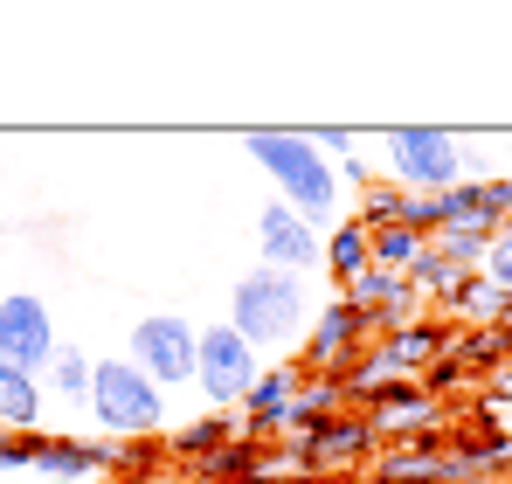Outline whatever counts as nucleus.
I'll return each instance as SVG.
<instances>
[{
	"mask_svg": "<svg viewBox=\"0 0 512 484\" xmlns=\"http://www.w3.org/2000/svg\"><path fill=\"white\" fill-rule=\"evenodd\" d=\"M243 153L284 187V208L305 215L319 236L340 222V173L312 146V132H243Z\"/></svg>",
	"mask_w": 512,
	"mask_h": 484,
	"instance_id": "nucleus-1",
	"label": "nucleus"
},
{
	"mask_svg": "<svg viewBox=\"0 0 512 484\" xmlns=\"http://www.w3.org/2000/svg\"><path fill=\"white\" fill-rule=\"evenodd\" d=\"M229 325L250 339L256 353L305 339V277L270 270V263L250 270V277H236V291H229Z\"/></svg>",
	"mask_w": 512,
	"mask_h": 484,
	"instance_id": "nucleus-2",
	"label": "nucleus"
},
{
	"mask_svg": "<svg viewBox=\"0 0 512 484\" xmlns=\"http://www.w3.org/2000/svg\"><path fill=\"white\" fill-rule=\"evenodd\" d=\"M90 415H97V429H104L111 443H146V436H160V422H167V388L146 381L125 353H118V360H97V367H90Z\"/></svg>",
	"mask_w": 512,
	"mask_h": 484,
	"instance_id": "nucleus-3",
	"label": "nucleus"
},
{
	"mask_svg": "<svg viewBox=\"0 0 512 484\" xmlns=\"http://www.w3.org/2000/svg\"><path fill=\"white\" fill-rule=\"evenodd\" d=\"M381 173L402 187V194H450L471 180L464 166V139L443 132V125H395L381 139Z\"/></svg>",
	"mask_w": 512,
	"mask_h": 484,
	"instance_id": "nucleus-4",
	"label": "nucleus"
},
{
	"mask_svg": "<svg viewBox=\"0 0 512 484\" xmlns=\"http://www.w3.org/2000/svg\"><path fill=\"white\" fill-rule=\"evenodd\" d=\"M125 360H132L146 381H160V388H187V381H194V360H201V325L173 319V312L139 319V325H132Z\"/></svg>",
	"mask_w": 512,
	"mask_h": 484,
	"instance_id": "nucleus-5",
	"label": "nucleus"
},
{
	"mask_svg": "<svg viewBox=\"0 0 512 484\" xmlns=\"http://www.w3.org/2000/svg\"><path fill=\"white\" fill-rule=\"evenodd\" d=\"M256 346L236 332V325H201V360H194V381H201V395L222 408H243V395L256 388Z\"/></svg>",
	"mask_w": 512,
	"mask_h": 484,
	"instance_id": "nucleus-6",
	"label": "nucleus"
},
{
	"mask_svg": "<svg viewBox=\"0 0 512 484\" xmlns=\"http://www.w3.org/2000/svg\"><path fill=\"white\" fill-rule=\"evenodd\" d=\"M367 346H374V319H367L360 305L333 298V305L312 319L305 346H298V374H346V367H353Z\"/></svg>",
	"mask_w": 512,
	"mask_h": 484,
	"instance_id": "nucleus-7",
	"label": "nucleus"
},
{
	"mask_svg": "<svg viewBox=\"0 0 512 484\" xmlns=\"http://www.w3.org/2000/svg\"><path fill=\"white\" fill-rule=\"evenodd\" d=\"M374 422L360 415V408H340V415H326L312 436H298V457H305V471L312 478H360V464L374 457Z\"/></svg>",
	"mask_w": 512,
	"mask_h": 484,
	"instance_id": "nucleus-8",
	"label": "nucleus"
},
{
	"mask_svg": "<svg viewBox=\"0 0 512 484\" xmlns=\"http://www.w3.org/2000/svg\"><path fill=\"white\" fill-rule=\"evenodd\" d=\"M56 319H49V305L35 298V291H7L0 298V360L7 367H21V374H49V360H56Z\"/></svg>",
	"mask_w": 512,
	"mask_h": 484,
	"instance_id": "nucleus-9",
	"label": "nucleus"
},
{
	"mask_svg": "<svg viewBox=\"0 0 512 484\" xmlns=\"http://www.w3.org/2000/svg\"><path fill=\"white\" fill-rule=\"evenodd\" d=\"M360 415L374 422V436H409V443H450V429H443V395H429L423 381H402V388H388L381 402H367Z\"/></svg>",
	"mask_w": 512,
	"mask_h": 484,
	"instance_id": "nucleus-10",
	"label": "nucleus"
},
{
	"mask_svg": "<svg viewBox=\"0 0 512 484\" xmlns=\"http://www.w3.org/2000/svg\"><path fill=\"white\" fill-rule=\"evenodd\" d=\"M319 249H326V236H319L305 215H291L284 201H263V208H256V256H263L270 270L305 277V270L319 263Z\"/></svg>",
	"mask_w": 512,
	"mask_h": 484,
	"instance_id": "nucleus-11",
	"label": "nucleus"
},
{
	"mask_svg": "<svg viewBox=\"0 0 512 484\" xmlns=\"http://www.w3.org/2000/svg\"><path fill=\"white\" fill-rule=\"evenodd\" d=\"M443 353H450V325L443 319H416V325H395V332H374V360H381L395 381H423Z\"/></svg>",
	"mask_w": 512,
	"mask_h": 484,
	"instance_id": "nucleus-12",
	"label": "nucleus"
},
{
	"mask_svg": "<svg viewBox=\"0 0 512 484\" xmlns=\"http://www.w3.org/2000/svg\"><path fill=\"white\" fill-rule=\"evenodd\" d=\"M104 471H118L111 436H42V450H35V478L49 484H90Z\"/></svg>",
	"mask_w": 512,
	"mask_h": 484,
	"instance_id": "nucleus-13",
	"label": "nucleus"
},
{
	"mask_svg": "<svg viewBox=\"0 0 512 484\" xmlns=\"http://www.w3.org/2000/svg\"><path fill=\"white\" fill-rule=\"evenodd\" d=\"M340 298H346V305H360V312L374 319V332H395V325L423 319V291H416L409 277H395V270H360Z\"/></svg>",
	"mask_w": 512,
	"mask_h": 484,
	"instance_id": "nucleus-14",
	"label": "nucleus"
},
{
	"mask_svg": "<svg viewBox=\"0 0 512 484\" xmlns=\"http://www.w3.org/2000/svg\"><path fill=\"white\" fill-rule=\"evenodd\" d=\"M298 367H263L256 374V388L243 395V422H250L256 443H277L284 436V415H291V402H298Z\"/></svg>",
	"mask_w": 512,
	"mask_h": 484,
	"instance_id": "nucleus-15",
	"label": "nucleus"
},
{
	"mask_svg": "<svg viewBox=\"0 0 512 484\" xmlns=\"http://www.w3.org/2000/svg\"><path fill=\"white\" fill-rule=\"evenodd\" d=\"M319 263H326V277H340V291L360 277V270H374V249H367V222L360 215H340L333 229H326V249H319Z\"/></svg>",
	"mask_w": 512,
	"mask_h": 484,
	"instance_id": "nucleus-16",
	"label": "nucleus"
},
{
	"mask_svg": "<svg viewBox=\"0 0 512 484\" xmlns=\"http://www.w3.org/2000/svg\"><path fill=\"white\" fill-rule=\"evenodd\" d=\"M42 402H49L42 374H21V367H7V360H0V429L28 436V429L42 422Z\"/></svg>",
	"mask_w": 512,
	"mask_h": 484,
	"instance_id": "nucleus-17",
	"label": "nucleus"
},
{
	"mask_svg": "<svg viewBox=\"0 0 512 484\" xmlns=\"http://www.w3.org/2000/svg\"><path fill=\"white\" fill-rule=\"evenodd\" d=\"M450 312L464 325H478V332H499V325H512V298L499 284H485V277H464L457 298H450Z\"/></svg>",
	"mask_w": 512,
	"mask_h": 484,
	"instance_id": "nucleus-18",
	"label": "nucleus"
},
{
	"mask_svg": "<svg viewBox=\"0 0 512 484\" xmlns=\"http://www.w3.org/2000/svg\"><path fill=\"white\" fill-rule=\"evenodd\" d=\"M229 443H236V422H229V415L215 408V415H201V422H187V429L173 436L167 450L180 457V464H208V457H222Z\"/></svg>",
	"mask_w": 512,
	"mask_h": 484,
	"instance_id": "nucleus-19",
	"label": "nucleus"
},
{
	"mask_svg": "<svg viewBox=\"0 0 512 484\" xmlns=\"http://www.w3.org/2000/svg\"><path fill=\"white\" fill-rule=\"evenodd\" d=\"M367 249H374V270H395V277H409V270L423 263L429 236H416L409 222H395V229H374V236H367Z\"/></svg>",
	"mask_w": 512,
	"mask_h": 484,
	"instance_id": "nucleus-20",
	"label": "nucleus"
},
{
	"mask_svg": "<svg viewBox=\"0 0 512 484\" xmlns=\"http://www.w3.org/2000/svg\"><path fill=\"white\" fill-rule=\"evenodd\" d=\"M429 249L450 263V270H464V277H478V263H485V249H492V236L485 229H436L429 236Z\"/></svg>",
	"mask_w": 512,
	"mask_h": 484,
	"instance_id": "nucleus-21",
	"label": "nucleus"
},
{
	"mask_svg": "<svg viewBox=\"0 0 512 484\" xmlns=\"http://www.w3.org/2000/svg\"><path fill=\"white\" fill-rule=\"evenodd\" d=\"M360 222H367V236H374V229H395V222H409V194H402V187L381 173V180L360 194Z\"/></svg>",
	"mask_w": 512,
	"mask_h": 484,
	"instance_id": "nucleus-22",
	"label": "nucleus"
},
{
	"mask_svg": "<svg viewBox=\"0 0 512 484\" xmlns=\"http://www.w3.org/2000/svg\"><path fill=\"white\" fill-rule=\"evenodd\" d=\"M90 367H97L90 353H77V346H56V360H49V374H42V381H49L56 395H70V402H90Z\"/></svg>",
	"mask_w": 512,
	"mask_h": 484,
	"instance_id": "nucleus-23",
	"label": "nucleus"
},
{
	"mask_svg": "<svg viewBox=\"0 0 512 484\" xmlns=\"http://www.w3.org/2000/svg\"><path fill=\"white\" fill-rule=\"evenodd\" d=\"M478 277H485V284H499V291L512 298V222L499 229V236H492V249H485V263H478Z\"/></svg>",
	"mask_w": 512,
	"mask_h": 484,
	"instance_id": "nucleus-24",
	"label": "nucleus"
},
{
	"mask_svg": "<svg viewBox=\"0 0 512 484\" xmlns=\"http://www.w3.org/2000/svg\"><path fill=\"white\" fill-rule=\"evenodd\" d=\"M35 450H42V429L35 436H0V478H14V471H35Z\"/></svg>",
	"mask_w": 512,
	"mask_h": 484,
	"instance_id": "nucleus-25",
	"label": "nucleus"
},
{
	"mask_svg": "<svg viewBox=\"0 0 512 484\" xmlns=\"http://www.w3.org/2000/svg\"><path fill=\"white\" fill-rule=\"evenodd\" d=\"M333 173H340V187H360V194H367V187L381 180V166H374V160H360V153H346V160L333 166Z\"/></svg>",
	"mask_w": 512,
	"mask_h": 484,
	"instance_id": "nucleus-26",
	"label": "nucleus"
},
{
	"mask_svg": "<svg viewBox=\"0 0 512 484\" xmlns=\"http://www.w3.org/2000/svg\"><path fill=\"white\" fill-rule=\"evenodd\" d=\"M312 146H319V153H326L333 166H340L346 153H360V146H353V132H340V125H326V132H312Z\"/></svg>",
	"mask_w": 512,
	"mask_h": 484,
	"instance_id": "nucleus-27",
	"label": "nucleus"
},
{
	"mask_svg": "<svg viewBox=\"0 0 512 484\" xmlns=\"http://www.w3.org/2000/svg\"><path fill=\"white\" fill-rule=\"evenodd\" d=\"M492 402H512V360L499 367V374H492Z\"/></svg>",
	"mask_w": 512,
	"mask_h": 484,
	"instance_id": "nucleus-28",
	"label": "nucleus"
},
{
	"mask_svg": "<svg viewBox=\"0 0 512 484\" xmlns=\"http://www.w3.org/2000/svg\"><path fill=\"white\" fill-rule=\"evenodd\" d=\"M333 484H381V478H333Z\"/></svg>",
	"mask_w": 512,
	"mask_h": 484,
	"instance_id": "nucleus-29",
	"label": "nucleus"
},
{
	"mask_svg": "<svg viewBox=\"0 0 512 484\" xmlns=\"http://www.w3.org/2000/svg\"><path fill=\"white\" fill-rule=\"evenodd\" d=\"M243 484H277V478H243Z\"/></svg>",
	"mask_w": 512,
	"mask_h": 484,
	"instance_id": "nucleus-30",
	"label": "nucleus"
},
{
	"mask_svg": "<svg viewBox=\"0 0 512 484\" xmlns=\"http://www.w3.org/2000/svg\"><path fill=\"white\" fill-rule=\"evenodd\" d=\"M0 436H7V429H0Z\"/></svg>",
	"mask_w": 512,
	"mask_h": 484,
	"instance_id": "nucleus-31",
	"label": "nucleus"
}]
</instances>
